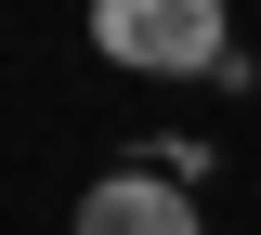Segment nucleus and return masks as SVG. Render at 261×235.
Masks as SVG:
<instances>
[{
	"mask_svg": "<svg viewBox=\"0 0 261 235\" xmlns=\"http://www.w3.org/2000/svg\"><path fill=\"white\" fill-rule=\"evenodd\" d=\"M92 53L130 66V79H222L235 13L222 0H92Z\"/></svg>",
	"mask_w": 261,
	"mask_h": 235,
	"instance_id": "1",
	"label": "nucleus"
},
{
	"mask_svg": "<svg viewBox=\"0 0 261 235\" xmlns=\"http://www.w3.org/2000/svg\"><path fill=\"white\" fill-rule=\"evenodd\" d=\"M79 235H209L196 222V183H157V170H105L79 196Z\"/></svg>",
	"mask_w": 261,
	"mask_h": 235,
	"instance_id": "2",
	"label": "nucleus"
}]
</instances>
